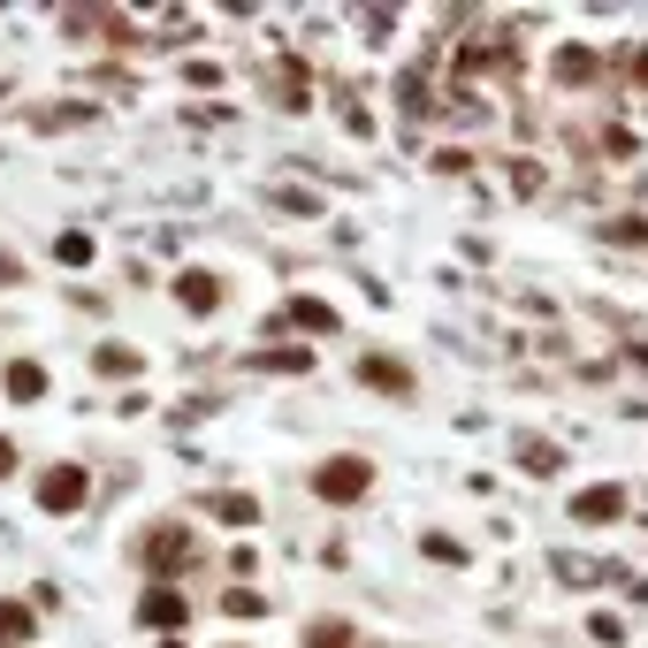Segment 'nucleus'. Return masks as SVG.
<instances>
[{
  "label": "nucleus",
  "instance_id": "1",
  "mask_svg": "<svg viewBox=\"0 0 648 648\" xmlns=\"http://www.w3.org/2000/svg\"><path fill=\"white\" fill-rule=\"evenodd\" d=\"M366 481H374V466H366V458H328L321 474H314V488H321L328 503H359Z\"/></svg>",
  "mask_w": 648,
  "mask_h": 648
},
{
  "label": "nucleus",
  "instance_id": "2",
  "mask_svg": "<svg viewBox=\"0 0 648 648\" xmlns=\"http://www.w3.org/2000/svg\"><path fill=\"white\" fill-rule=\"evenodd\" d=\"M38 503H46V511H77V503H84V466H54V474H38Z\"/></svg>",
  "mask_w": 648,
  "mask_h": 648
},
{
  "label": "nucleus",
  "instance_id": "3",
  "mask_svg": "<svg viewBox=\"0 0 648 648\" xmlns=\"http://www.w3.org/2000/svg\"><path fill=\"white\" fill-rule=\"evenodd\" d=\"M138 557H146V565H154V572H175V565H183V557H191V534H183V526H154V534H146V549H138Z\"/></svg>",
  "mask_w": 648,
  "mask_h": 648
},
{
  "label": "nucleus",
  "instance_id": "4",
  "mask_svg": "<svg viewBox=\"0 0 648 648\" xmlns=\"http://www.w3.org/2000/svg\"><path fill=\"white\" fill-rule=\"evenodd\" d=\"M138 618H146L154 634H175V626H183L191 611H183V595H175V588H146V603H138Z\"/></svg>",
  "mask_w": 648,
  "mask_h": 648
},
{
  "label": "nucleus",
  "instance_id": "5",
  "mask_svg": "<svg viewBox=\"0 0 648 648\" xmlns=\"http://www.w3.org/2000/svg\"><path fill=\"white\" fill-rule=\"evenodd\" d=\"M618 511H626L618 488H588V496H572V519H580V526H603V519H618Z\"/></svg>",
  "mask_w": 648,
  "mask_h": 648
},
{
  "label": "nucleus",
  "instance_id": "6",
  "mask_svg": "<svg viewBox=\"0 0 648 648\" xmlns=\"http://www.w3.org/2000/svg\"><path fill=\"white\" fill-rule=\"evenodd\" d=\"M175 298H183L191 314H214V298H221V283H214L206 268H191V275H175Z\"/></svg>",
  "mask_w": 648,
  "mask_h": 648
},
{
  "label": "nucleus",
  "instance_id": "7",
  "mask_svg": "<svg viewBox=\"0 0 648 648\" xmlns=\"http://www.w3.org/2000/svg\"><path fill=\"white\" fill-rule=\"evenodd\" d=\"M359 374H366V382H374V389H389V397H412V374H405V366H397V359H366V366H359Z\"/></svg>",
  "mask_w": 648,
  "mask_h": 648
},
{
  "label": "nucleus",
  "instance_id": "8",
  "mask_svg": "<svg viewBox=\"0 0 648 648\" xmlns=\"http://www.w3.org/2000/svg\"><path fill=\"white\" fill-rule=\"evenodd\" d=\"M31 626H38V618H31L23 603H0V648H23L31 641Z\"/></svg>",
  "mask_w": 648,
  "mask_h": 648
},
{
  "label": "nucleus",
  "instance_id": "9",
  "mask_svg": "<svg viewBox=\"0 0 648 648\" xmlns=\"http://www.w3.org/2000/svg\"><path fill=\"white\" fill-rule=\"evenodd\" d=\"M252 366H268V374H306V366H314V351H298V343H291V351H260Z\"/></svg>",
  "mask_w": 648,
  "mask_h": 648
},
{
  "label": "nucleus",
  "instance_id": "10",
  "mask_svg": "<svg viewBox=\"0 0 648 648\" xmlns=\"http://www.w3.org/2000/svg\"><path fill=\"white\" fill-rule=\"evenodd\" d=\"M38 389H46V374H38L31 359H23V366H8V397H15V405H31Z\"/></svg>",
  "mask_w": 648,
  "mask_h": 648
},
{
  "label": "nucleus",
  "instance_id": "11",
  "mask_svg": "<svg viewBox=\"0 0 648 648\" xmlns=\"http://www.w3.org/2000/svg\"><path fill=\"white\" fill-rule=\"evenodd\" d=\"M214 511H221L229 526H252V519H260V503H252V496H214Z\"/></svg>",
  "mask_w": 648,
  "mask_h": 648
},
{
  "label": "nucleus",
  "instance_id": "12",
  "mask_svg": "<svg viewBox=\"0 0 648 648\" xmlns=\"http://www.w3.org/2000/svg\"><path fill=\"white\" fill-rule=\"evenodd\" d=\"M291 321H298V328H314V336H321V328H336V314H328L321 298H298V306H291Z\"/></svg>",
  "mask_w": 648,
  "mask_h": 648
},
{
  "label": "nucleus",
  "instance_id": "13",
  "mask_svg": "<svg viewBox=\"0 0 648 648\" xmlns=\"http://www.w3.org/2000/svg\"><path fill=\"white\" fill-rule=\"evenodd\" d=\"M221 611H229V618H260V611H268V603H260V595H252V588H237V595H221Z\"/></svg>",
  "mask_w": 648,
  "mask_h": 648
},
{
  "label": "nucleus",
  "instance_id": "14",
  "mask_svg": "<svg viewBox=\"0 0 648 648\" xmlns=\"http://www.w3.org/2000/svg\"><path fill=\"white\" fill-rule=\"evenodd\" d=\"M54 252H61V260H69V268H84V260H92V237H77V229H69V237H61V245H54Z\"/></svg>",
  "mask_w": 648,
  "mask_h": 648
},
{
  "label": "nucleus",
  "instance_id": "15",
  "mask_svg": "<svg viewBox=\"0 0 648 648\" xmlns=\"http://www.w3.org/2000/svg\"><path fill=\"white\" fill-rule=\"evenodd\" d=\"M100 366H107V374H138V351H123V343H107V351H100Z\"/></svg>",
  "mask_w": 648,
  "mask_h": 648
},
{
  "label": "nucleus",
  "instance_id": "16",
  "mask_svg": "<svg viewBox=\"0 0 648 648\" xmlns=\"http://www.w3.org/2000/svg\"><path fill=\"white\" fill-rule=\"evenodd\" d=\"M306 648H351V626H314Z\"/></svg>",
  "mask_w": 648,
  "mask_h": 648
},
{
  "label": "nucleus",
  "instance_id": "17",
  "mask_svg": "<svg viewBox=\"0 0 648 648\" xmlns=\"http://www.w3.org/2000/svg\"><path fill=\"white\" fill-rule=\"evenodd\" d=\"M428 557H435V565H458V557H466V549H458V542H451V534H428Z\"/></svg>",
  "mask_w": 648,
  "mask_h": 648
},
{
  "label": "nucleus",
  "instance_id": "18",
  "mask_svg": "<svg viewBox=\"0 0 648 648\" xmlns=\"http://www.w3.org/2000/svg\"><path fill=\"white\" fill-rule=\"evenodd\" d=\"M8 474H15V443L0 435V481H8Z\"/></svg>",
  "mask_w": 648,
  "mask_h": 648
},
{
  "label": "nucleus",
  "instance_id": "19",
  "mask_svg": "<svg viewBox=\"0 0 648 648\" xmlns=\"http://www.w3.org/2000/svg\"><path fill=\"white\" fill-rule=\"evenodd\" d=\"M168 648H175V641H168Z\"/></svg>",
  "mask_w": 648,
  "mask_h": 648
}]
</instances>
